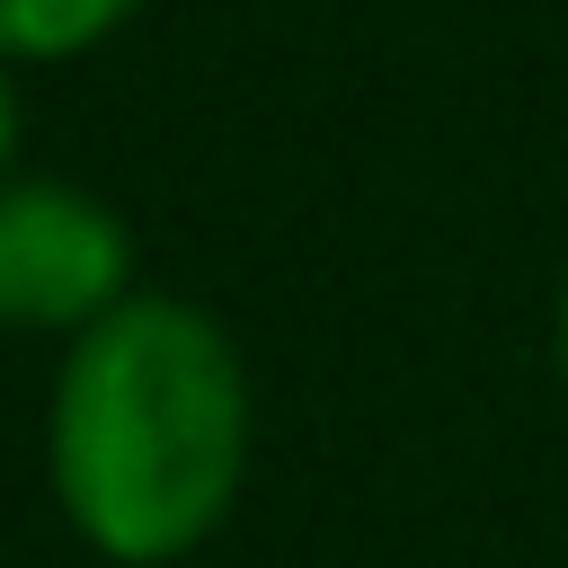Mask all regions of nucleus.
<instances>
[{
  "label": "nucleus",
  "mask_w": 568,
  "mask_h": 568,
  "mask_svg": "<svg viewBox=\"0 0 568 568\" xmlns=\"http://www.w3.org/2000/svg\"><path fill=\"white\" fill-rule=\"evenodd\" d=\"M44 470L71 532L115 568L204 550L248 479V373L213 311L133 293L71 337L44 408Z\"/></svg>",
  "instance_id": "obj_1"
},
{
  "label": "nucleus",
  "mask_w": 568,
  "mask_h": 568,
  "mask_svg": "<svg viewBox=\"0 0 568 568\" xmlns=\"http://www.w3.org/2000/svg\"><path fill=\"white\" fill-rule=\"evenodd\" d=\"M133 302V231L106 195L71 178L0 186V328H98Z\"/></svg>",
  "instance_id": "obj_2"
},
{
  "label": "nucleus",
  "mask_w": 568,
  "mask_h": 568,
  "mask_svg": "<svg viewBox=\"0 0 568 568\" xmlns=\"http://www.w3.org/2000/svg\"><path fill=\"white\" fill-rule=\"evenodd\" d=\"M133 0H0V53L18 62H53V53H80L98 44Z\"/></svg>",
  "instance_id": "obj_3"
},
{
  "label": "nucleus",
  "mask_w": 568,
  "mask_h": 568,
  "mask_svg": "<svg viewBox=\"0 0 568 568\" xmlns=\"http://www.w3.org/2000/svg\"><path fill=\"white\" fill-rule=\"evenodd\" d=\"M9 151H18V98H9V71H0V169H9ZM9 186V178H0Z\"/></svg>",
  "instance_id": "obj_4"
},
{
  "label": "nucleus",
  "mask_w": 568,
  "mask_h": 568,
  "mask_svg": "<svg viewBox=\"0 0 568 568\" xmlns=\"http://www.w3.org/2000/svg\"><path fill=\"white\" fill-rule=\"evenodd\" d=\"M559 373H568V293H559Z\"/></svg>",
  "instance_id": "obj_5"
}]
</instances>
